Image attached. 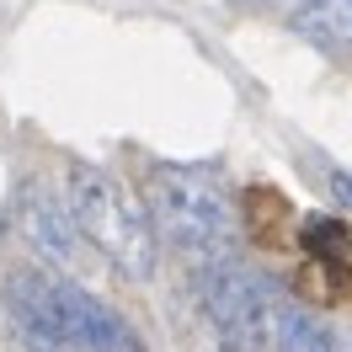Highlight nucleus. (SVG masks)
<instances>
[{
  "instance_id": "obj_6",
  "label": "nucleus",
  "mask_w": 352,
  "mask_h": 352,
  "mask_svg": "<svg viewBox=\"0 0 352 352\" xmlns=\"http://www.w3.org/2000/svg\"><path fill=\"white\" fill-rule=\"evenodd\" d=\"M16 230H22V241L54 267H75L80 256V230H75V214H69V203H59L54 192H43L38 182L22 187V198H16Z\"/></svg>"
},
{
  "instance_id": "obj_1",
  "label": "nucleus",
  "mask_w": 352,
  "mask_h": 352,
  "mask_svg": "<svg viewBox=\"0 0 352 352\" xmlns=\"http://www.w3.org/2000/svg\"><path fill=\"white\" fill-rule=\"evenodd\" d=\"M144 214L155 235L182 245L187 256H230L235 241V208L214 166H155L144 182Z\"/></svg>"
},
{
  "instance_id": "obj_5",
  "label": "nucleus",
  "mask_w": 352,
  "mask_h": 352,
  "mask_svg": "<svg viewBox=\"0 0 352 352\" xmlns=\"http://www.w3.org/2000/svg\"><path fill=\"white\" fill-rule=\"evenodd\" d=\"M59 309H65V326L80 352H150L144 336L129 326V315H118L107 299H96L91 288L69 283V278H59Z\"/></svg>"
},
{
  "instance_id": "obj_3",
  "label": "nucleus",
  "mask_w": 352,
  "mask_h": 352,
  "mask_svg": "<svg viewBox=\"0 0 352 352\" xmlns=\"http://www.w3.org/2000/svg\"><path fill=\"white\" fill-rule=\"evenodd\" d=\"M203 315L224 352H272L278 305L262 278H251L235 256H214L203 267Z\"/></svg>"
},
{
  "instance_id": "obj_2",
  "label": "nucleus",
  "mask_w": 352,
  "mask_h": 352,
  "mask_svg": "<svg viewBox=\"0 0 352 352\" xmlns=\"http://www.w3.org/2000/svg\"><path fill=\"white\" fill-rule=\"evenodd\" d=\"M65 198H69V214H75V230L123 278H150L155 256H160V235H155L150 214L123 192L118 176L102 171V166H69Z\"/></svg>"
},
{
  "instance_id": "obj_4",
  "label": "nucleus",
  "mask_w": 352,
  "mask_h": 352,
  "mask_svg": "<svg viewBox=\"0 0 352 352\" xmlns=\"http://www.w3.org/2000/svg\"><path fill=\"white\" fill-rule=\"evenodd\" d=\"M6 309H11V326H16L27 352H80L65 326V309H59V272H43V267L11 272Z\"/></svg>"
},
{
  "instance_id": "obj_8",
  "label": "nucleus",
  "mask_w": 352,
  "mask_h": 352,
  "mask_svg": "<svg viewBox=\"0 0 352 352\" xmlns=\"http://www.w3.org/2000/svg\"><path fill=\"white\" fill-rule=\"evenodd\" d=\"M272 352H336V336H331L315 315H305V309H278Z\"/></svg>"
},
{
  "instance_id": "obj_9",
  "label": "nucleus",
  "mask_w": 352,
  "mask_h": 352,
  "mask_svg": "<svg viewBox=\"0 0 352 352\" xmlns=\"http://www.w3.org/2000/svg\"><path fill=\"white\" fill-rule=\"evenodd\" d=\"M347 352H352V336H347Z\"/></svg>"
},
{
  "instance_id": "obj_7",
  "label": "nucleus",
  "mask_w": 352,
  "mask_h": 352,
  "mask_svg": "<svg viewBox=\"0 0 352 352\" xmlns=\"http://www.w3.org/2000/svg\"><path fill=\"white\" fill-rule=\"evenodd\" d=\"M294 27L331 54H352V0H305Z\"/></svg>"
}]
</instances>
